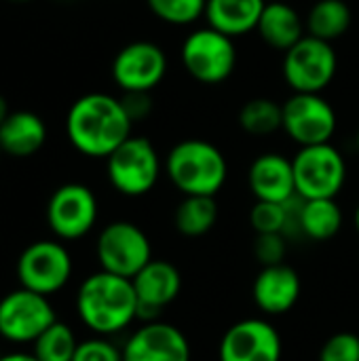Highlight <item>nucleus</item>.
<instances>
[{
    "mask_svg": "<svg viewBox=\"0 0 359 361\" xmlns=\"http://www.w3.org/2000/svg\"><path fill=\"white\" fill-rule=\"evenodd\" d=\"M133 121L121 99L108 93H87L78 97L66 116L70 144L85 157L108 159L125 140L131 137Z\"/></svg>",
    "mask_w": 359,
    "mask_h": 361,
    "instance_id": "nucleus-1",
    "label": "nucleus"
},
{
    "mask_svg": "<svg viewBox=\"0 0 359 361\" xmlns=\"http://www.w3.org/2000/svg\"><path fill=\"white\" fill-rule=\"evenodd\" d=\"M76 311L97 336L123 332L138 319V296L131 279L106 271L89 275L78 288Z\"/></svg>",
    "mask_w": 359,
    "mask_h": 361,
    "instance_id": "nucleus-2",
    "label": "nucleus"
},
{
    "mask_svg": "<svg viewBox=\"0 0 359 361\" xmlns=\"http://www.w3.org/2000/svg\"><path fill=\"white\" fill-rule=\"evenodd\" d=\"M163 167L184 197H216L229 178L222 150L205 140L178 142L169 150Z\"/></svg>",
    "mask_w": 359,
    "mask_h": 361,
    "instance_id": "nucleus-3",
    "label": "nucleus"
},
{
    "mask_svg": "<svg viewBox=\"0 0 359 361\" xmlns=\"http://www.w3.org/2000/svg\"><path fill=\"white\" fill-rule=\"evenodd\" d=\"M161 165L159 152L152 146L150 140L131 135L125 140L108 159H106V171L108 180L125 197H142L150 192L159 178H161Z\"/></svg>",
    "mask_w": 359,
    "mask_h": 361,
    "instance_id": "nucleus-4",
    "label": "nucleus"
},
{
    "mask_svg": "<svg viewBox=\"0 0 359 361\" xmlns=\"http://www.w3.org/2000/svg\"><path fill=\"white\" fill-rule=\"evenodd\" d=\"M296 195L303 199H336L347 182V163L332 144L305 146L292 159Z\"/></svg>",
    "mask_w": 359,
    "mask_h": 361,
    "instance_id": "nucleus-5",
    "label": "nucleus"
},
{
    "mask_svg": "<svg viewBox=\"0 0 359 361\" xmlns=\"http://www.w3.org/2000/svg\"><path fill=\"white\" fill-rule=\"evenodd\" d=\"M95 256L102 271L133 279L152 260V245L138 224L116 220L102 228L95 243Z\"/></svg>",
    "mask_w": 359,
    "mask_h": 361,
    "instance_id": "nucleus-6",
    "label": "nucleus"
},
{
    "mask_svg": "<svg viewBox=\"0 0 359 361\" xmlns=\"http://www.w3.org/2000/svg\"><path fill=\"white\" fill-rule=\"evenodd\" d=\"M182 66L203 85L224 82L237 63V49L231 36L214 27H201L186 36L182 44Z\"/></svg>",
    "mask_w": 359,
    "mask_h": 361,
    "instance_id": "nucleus-7",
    "label": "nucleus"
},
{
    "mask_svg": "<svg viewBox=\"0 0 359 361\" xmlns=\"http://www.w3.org/2000/svg\"><path fill=\"white\" fill-rule=\"evenodd\" d=\"M336 51L315 36L300 38L284 57V78L294 93H322L336 74Z\"/></svg>",
    "mask_w": 359,
    "mask_h": 361,
    "instance_id": "nucleus-8",
    "label": "nucleus"
},
{
    "mask_svg": "<svg viewBox=\"0 0 359 361\" xmlns=\"http://www.w3.org/2000/svg\"><path fill=\"white\" fill-rule=\"evenodd\" d=\"M72 277L70 252L57 241H36L28 245L17 260V279L21 288L51 296L68 286Z\"/></svg>",
    "mask_w": 359,
    "mask_h": 361,
    "instance_id": "nucleus-9",
    "label": "nucleus"
},
{
    "mask_svg": "<svg viewBox=\"0 0 359 361\" xmlns=\"http://www.w3.org/2000/svg\"><path fill=\"white\" fill-rule=\"evenodd\" d=\"M57 322L47 296L25 288L0 298V336L8 343H34Z\"/></svg>",
    "mask_w": 359,
    "mask_h": 361,
    "instance_id": "nucleus-10",
    "label": "nucleus"
},
{
    "mask_svg": "<svg viewBox=\"0 0 359 361\" xmlns=\"http://www.w3.org/2000/svg\"><path fill=\"white\" fill-rule=\"evenodd\" d=\"M281 108L284 131L300 148L330 144L336 131V112L320 93H294Z\"/></svg>",
    "mask_w": 359,
    "mask_h": 361,
    "instance_id": "nucleus-11",
    "label": "nucleus"
},
{
    "mask_svg": "<svg viewBox=\"0 0 359 361\" xmlns=\"http://www.w3.org/2000/svg\"><path fill=\"white\" fill-rule=\"evenodd\" d=\"M47 222L63 241H74L91 233L97 222V199L93 190L76 182L59 186L49 199Z\"/></svg>",
    "mask_w": 359,
    "mask_h": 361,
    "instance_id": "nucleus-12",
    "label": "nucleus"
},
{
    "mask_svg": "<svg viewBox=\"0 0 359 361\" xmlns=\"http://www.w3.org/2000/svg\"><path fill=\"white\" fill-rule=\"evenodd\" d=\"M279 332L267 319L250 317L233 324L218 347L220 361H281Z\"/></svg>",
    "mask_w": 359,
    "mask_h": 361,
    "instance_id": "nucleus-13",
    "label": "nucleus"
},
{
    "mask_svg": "<svg viewBox=\"0 0 359 361\" xmlns=\"http://www.w3.org/2000/svg\"><path fill=\"white\" fill-rule=\"evenodd\" d=\"M167 72V57L163 49L148 40H138L123 47L112 61V78L125 91L150 93Z\"/></svg>",
    "mask_w": 359,
    "mask_h": 361,
    "instance_id": "nucleus-14",
    "label": "nucleus"
},
{
    "mask_svg": "<svg viewBox=\"0 0 359 361\" xmlns=\"http://www.w3.org/2000/svg\"><path fill=\"white\" fill-rule=\"evenodd\" d=\"M133 290L138 296V319L142 324L161 322V313L169 307L180 290H182V275L180 271L167 262L152 258L133 279Z\"/></svg>",
    "mask_w": 359,
    "mask_h": 361,
    "instance_id": "nucleus-15",
    "label": "nucleus"
},
{
    "mask_svg": "<svg viewBox=\"0 0 359 361\" xmlns=\"http://www.w3.org/2000/svg\"><path fill=\"white\" fill-rule=\"evenodd\" d=\"M184 332L165 322L142 324L123 345V361H190Z\"/></svg>",
    "mask_w": 359,
    "mask_h": 361,
    "instance_id": "nucleus-16",
    "label": "nucleus"
},
{
    "mask_svg": "<svg viewBox=\"0 0 359 361\" xmlns=\"http://www.w3.org/2000/svg\"><path fill=\"white\" fill-rule=\"evenodd\" d=\"M300 277L298 273L284 264L262 267L252 286V298L264 315H284L294 309L300 298Z\"/></svg>",
    "mask_w": 359,
    "mask_h": 361,
    "instance_id": "nucleus-17",
    "label": "nucleus"
},
{
    "mask_svg": "<svg viewBox=\"0 0 359 361\" xmlns=\"http://www.w3.org/2000/svg\"><path fill=\"white\" fill-rule=\"evenodd\" d=\"M248 186L256 201L286 203L296 195L292 159L267 152L260 154L248 171Z\"/></svg>",
    "mask_w": 359,
    "mask_h": 361,
    "instance_id": "nucleus-18",
    "label": "nucleus"
},
{
    "mask_svg": "<svg viewBox=\"0 0 359 361\" xmlns=\"http://www.w3.org/2000/svg\"><path fill=\"white\" fill-rule=\"evenodd\" d=\"M258 34L260 38L277 51H290L300 38H305V21L298 15V11L284 2V0H271L264 4V11L258 21Z\"/></svg>",
    "mask_w": 359,
    "mask_h": 361,
    "instance_id": "nucleus-19",
    "label": "nucleus"
},
{
    "mask_svg": "<svg viewBox=\"0 0 359 361\" xmlns=\"http://www.w3.org/2000/svg\"><path fill=\"white\" fill-rule=\"evenodd\" d=\"M267 0H207V25L231 38L245 36L258 27Z\"/></svg>",
    "mask_w": 359,
    "mask_h": 361,
    "instance_id": "nucleus-20",
    "label": "nucleus"
},
{
    "mask_svg": "<svg viewBox=\"0 0 359 361\" xmlns=\"http://www.w3.org/2000/svg\"><path fill=\"white\" fill-rule=\"evenodd\" d=\"M47 142L44 121L28 110L11 112L8 118L0 125V148L2 152L23 159L38 152Z\"/></svg>",
    "mask_w": 359,
    "mask_h": 361,
    "instance_id": "nucleus-21",
    "label": "nucleus"
},
{
    "mask_svg": "<svg viewBox=\"0 0 359 361\" xmlns=\"http://www.w3.org/2000/svg\"><path fill=\"white\" fill-rule=\"evenodd\" d=\"M343 226V209L336 199H305L300 209V233L313 241H328Z\"/></svg>",
    "mask_w": 359,
    "mask_h": 361,
    "instance_id": "nucleus-22",
    "label": "nucleus"
},
{
    "mask_svg": "<svg viewBox=\"0 0 359 361\" xmlns=\"http://www.w3.org/2000/svg\"><path fill=\"white\" fill-rule=\"evenodd\" d=\"M351 25V11L345 0H317L307 15V34L332 42Z\"/></svg>",
    "mask_w": 359,
    "mask_h": 361,
    "instance_id": "nucleus-23",
    "label": "nucleus"
},
{
    "mask_svg": "<svg viewBox=\"0 0 359 361\" xmlns=\"http://www.w3.org/2000/svg\"><path fill=\"white\" fill-rule=\"evenodd\" d=\"M218 222L216 197H184L176 207L174 224L184 237H203Z\"/></svg>",
    "mask_w": 359,
    "mask_h": 361,
    "instance_id": "nucleus-24",
    "label": "nucleus"
},
{
    "mask_svg": "<svg viewBox=\"0 0 359 361\" xmlns=\"http://www.w3.org/2000/svg\"><path fill=\"white\" fill-rule=\"evenodd\" d=\"M239 125L250 135H256V137L271 135L284 129V108L269 97L250 99L239 110Z\"/></svg>",
    "mask_w": 359,
    "mask_h": 361,
    "instance_id": "nucleus-25",
    "label": "nucleus"
},
{
    "mask_svg": "<svg viewBox=\"0 0 359 361\" xmlns=\"http://www.w3.org/2000/svg\"><path fill=\"white\" fill-rule=\"evenodd\" d=\"M78 341L68 324L55 322L34 341V357L38 361H72Z\"/></svg>",
    "mask_w": 359,
    "mask_h": 361,
    "instance_id": "nucleus-26",
    "label": "nucleus"
},
{
    "mask_svg": "<svg viewBox=\"0 0 359 361\" xmlns=\"http://www.w3.org/2000/svg\"><path fill=\"white\" fill-rule=\"evenodd\" d=\"M150 11L165 23L188 25L205 15L207 0H146Z\"/></svg>",
    "mask_w": 359,
    "mask_h": 361,
    "instance_id": "nucleus-27",
    "label": "nucleus"
},
{
    "mask_svg": "<svg viewBox=\"0 0 359 361\" xmlns=\"http://www.w3.org/2000/svg\"><path fill=\"white\" fill-rule=\"evenodd\" d=\"M286 222L288 212L286 203H269V201H256L250 209V226L256 235H273L281 233L286 235Z\"/></svg>",
    "mask_w": 359,
    "mask_h": 361,
    "instance_id": "nucleus-28",
    "label": "nucleus"
},
{
    "mask_svg": "<svg viewBox=\"0 0 359 361\" xmlns=\"http://www.w3.org/2000/svg\"><path fill=\"white\" fill-rule=\"evenodd\" d=\"M317 361H359V336L353 332L332 334L322 345Z\"/></svg>",
    "mask_w": 359,
    "mask_h": 361,
    "instance_id": "nucleus-29",
    "label": "nucleus"
},
{
    "mask_svg": "<svg viewBox=\"0 0 359 361\" xmlns=\"http://www.w3.org/2000/svg\"><path fill=\"white\" fill-rule=\"evenodd\" d=\"M288 252L286 235L273 233V235H256L254 239V256L262 267H275L284 264Z\"/></svg>",
    "mask_w": 359,
    "mask_h": 361,
    "instance_id": "nucleus-30",
    "label": "nucleus"
},
{
    "mask_svg": "<svg viewBox=\"0 0 359 361\" xmlns=\"http://www.w3.org/2000/svg\"><path fill=\"white\" fill-rule=\"evenodd\" d=\"M72 361H123V349L112 345L106 336H95L78 343Z\"/></svg>",
    "mask_w": 359,
    "mask_h": 361,
    "instance_id": "nucleus-31",
    "label": "nucleus"
},
{
    "mask_svg": "<svg viewBox=\"0 0 359 361\" xmlns=\"http://www.w3.org/2000/svg\"><path fill=\"white\" fill-rule=\"evenodd\" d=\"M121 104L125 108V112L129 114V118L135 123V121H142L150 114L152 110V99H150V93H142V91H133V93H125L121 97Z\"/></svg>",
    "mask_w": 359,
    "mask_h": 361,
    "instance_id": "nucleus-32",
    "label": "nucleus"
},
{
    "mask_svg": "<svg viewBox=\"0 0 359 361\" xmlns=\"http://www.w3.org/2000/svg\"><path fill=\"white\" fill-rule=\"evenodd\" d=\"M0 361H38L32 353H8V355H2Z\"/></svg>",
    "mask_w": 359,
    "mask_h": 361,
    "instance_id": "nucleus-33",
    "label": "nucleus"
},
{
    "mask_svg": "<svg viewBox=\"0 0 359 361\" xmlns=\"http://www.w3.org/2000/svg\"><path fill=\"white\" fill-rule=\"evenodd\" d=\"M8 114H11V112H8V104H6V99L0 95V125L8 118Z\"/></svg>",
    "mask_w": 359,
    "mask_h": 361,
    "instance_id": "nucleus-34",
    "label": "nucleus"
},
{
    "mask_svg": "<svg viewBox=\"0 0 359 361\" xmlns=\"http://www.w3.org/2000/svg\"><path fill=\"white\" fill-rule=\"evenodd\" d=\"M353 220H355V228H358V233H359V205H358V209H355V216H353Z\"/></svg>",
    "mask_w": 359,
    "mask_h": 361,
    "instance_id": "nucleus-35",
    "label": "nucleus"
},
{
    "mask_svg": "<svg viewBox=\"0 0 359 361\" xmlns=\"http://www.w3.org/2000/svg\"><path fill=\"white\" fill-rule=\"evenodd\" d=\"M355 144H358V150H359V129H358V135H355Z\"/></svg>",
    "mask_w": 359,
    "mask_h": 361,
    "instance_id": "nucleus-36",
    "label": "nucleus"
},
{
    "mask_svg": "<svg viewBox=\"0 0 359 361\" xmlns=\"http://www.w3.org/2000/svg\"><path fill=\"white\" fill-rule=\"evenodd\" d=\"M13 2H28V0H13Z\"/></svg>",
    "mask_w": 359,
    "mask_h": 361,
    "instance_id": "nucleus-37",
    "label": "nucleus"
},
{
    "mask_svg": "<svg viewBox=\"0 0 359 361\" xmlns=\"http://www.w3.org/2000/svg\"><path fill=\"white\" fill-rule=\"evenodd\" d=\"M0 154H2V148H0Z\"/></svg>",
    "mask_w": 359,
    "mask_h": 361,
    "instance_id": "nucleus-38",
    "label": "nucleus"
},
{
    "mask_svg": "<svg viewBox=\"0 0 359 361\" xmlns=\"http://www.w3.org/2000/svg\"><path fill=\"white\" fill-rule=\"evenodd\" d=\"M0 357H2V355H0Z\"/></svg>",
    "mask_w": 359,
    "mask_h": 361,
    "instance_id": "nucleus-39",
    "label": "nucleus"
}]
</instances>
